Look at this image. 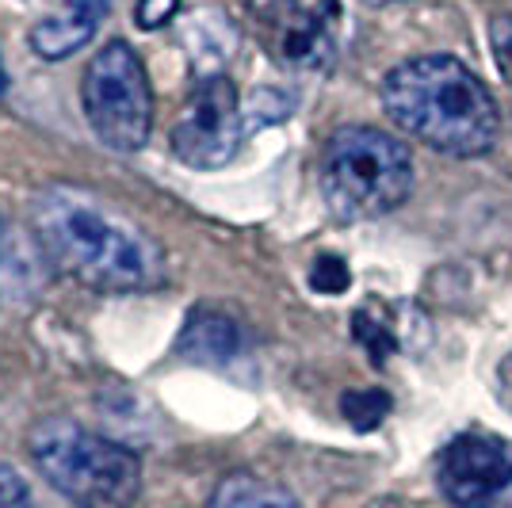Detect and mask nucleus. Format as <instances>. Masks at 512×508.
Instances as JSON below:
<instances>
[{
    "mask_svg": "<svg viewBox=\"0 0 512 508\" xmlns=\"http://www.w3.org/2000/svg\"><path fill=\"white\" fill-rule=\"evenodd\" d=\"M31 237L54 272L92 291L134 295L161 287L169 276L157 237L81 184H50L31 199Z\"/></svg>",
    "mask_w": 512,
    "mask_h": 508,
    "instance_id": "nucleus-1",
    "label": "nucleus"
},
{
    "mask_svg": "<svg viewBox=\"0 0 512 508\" xmlns=\"http://www.w3.org/2000/svg\"><path fill=\"white\" fill-rule=\"evenodd\" d=\"M383 107L402 134L459 161L490 153L501 134L490 88L455 54H421L394 65L383 81Z\"/></svg>",
    "mask_w": 512,
    "mask_h": 508,
    "instance_id": "nucleus-2",
    "label": "nucleus"
},
{
    "mask_svg": "<svg viewBox=\"0 0 512 508\" xmlns=\"http://www.w3.org/2000/svg\"><path fill=\"white\" fill-rule=\"evenodd\" d=\"M27 451L46 482L77 508H130L142 493L138 455L69 417L35 424Z\"/></svg>",
    "mask_w": 512,
    "mask_h": 508,
    "instance_id": "nucleus-3",
    "label": "nucleus"
},
{
    "mask_svg": "<svg viewBox=\"0 0 512 508\" xmlns=\"http://www.w3.org/2000/svg\"><path fill=\"white\" fill-rule=\"evenodd\" d=\"M413 153L379 127H341L321 149V195L341 222L398 211L413 191Z\"/></svg>",
    "mask_w": 512,
    "mask_h": 508,
    "instance_id": "nucleus-4",
    "label": "nucleus"
},
{
    "mask_svg": "<svg viewBox=\"0 0 512 508\" xmlns=\"http://www.w3.org/2000/svg\"><path fill=\"white\" fill-rule=\"evenodd\" d=\"M81 104L96 142L115 153L146 149L153 130V92L138 50L123 39L107 43L81 77Z\"/></svg>",
    "mask_w": 512,
    "mask_h": 508,
    "instance_id": "nucleus-5",
    "label": "nucleus"
},
{
    "mask_svg": "<svg viewBox=\"0 0 512 508\" xmlns=\"http://www.w3.org/2000/svg\"><path fill=\"white\" fill-rule=\"evenodd\" d=\"M245 138V111L226 73L199 77L172 123V153L188 169H222L234 161Z\"/></svg>",
    "mask_w": 512,
    "mask_h": 508,
    "instance_id": "nucleus-6",
    "label": "nucleus"
},
{
    "mask_svg": "<svg viewBox=\"0 0 512 508\" xmlns=\"http://www.w3.org/2000/svg\"><path fill=\"white\" fill-rule=\"evenodd\" d=\"M436 482L455 508H490L512 486V455L493 436L463 432L444 447Z\"/></svg>",
    "mask_w": 512,
    "mask_h": 508,
    "instance_id": "nucleus-7",
    "label": "nucleus"
},
{
    "mask_svg": "<svg viewBox=\"0 0 512 508\" xmlns=\"http://www.w3.org/2000/svg\"><path fill=\"white\" fill-rule=\"evenodd\" d=\"M245 4L279 65L299 73H321L333 65V27L321 12L302 8L299 0H245Z\"/></svg>",
    "mask_w": 512,
    "mask_h": 508,
    "instance_id": "nucleus-8",
    "label": "nucleus"
},
{
    "mask_svg": "<svg viewBox=\"0 0 512 508\" xmlns=\"http://www.w3.org/2000/svg\"><path fill=\"white\" fill-rule=\"evenodd\" d=\"M107 12L111 0H65L62 8H54L46 20L31 27V50L46 62H65L96 39Z\"/></svg>",
    "mask_w": 512,
    "mask_h": 508,
    "instance_id": "nucleus-9",
    "label": "nucleus"
},
{
    "mask_svg": "<svg viewBox=\"0 0 512 508\" xmlns=\"http://www.w3.org/2000/svg\"><path fill=\"white\" fill-rule=\"evenodd\" d=\"M237 352H241V325L214 306L192 310L176 340V356L199 367H226L234 363Z\"/></svg>",
    "mask_w": 512,
    "mask_h": 508,
    "instance_id": "nucleus-10",
    "label": "nucleus"
},
{
    "mask_svg": "<svg viewBox=\"0 0 512 508\" xmlns=\"http://www.w3.org/2000/svg\"><path fill=\"white\" fill-rule=\"evenodd\" d=\"M180 43L188 50V58H192L199 77H218L222 62H230V54L237 50V27L222 12L203 8L180 31Z\"/></svg>",
    "mask_w": 512,
    "mask_h": 508,
    "instance_id": "nucleus-11",
    "label": "nucleus"
},
{
    "mask_svg": "<svg viewBox=\"0 0 512 508\" xmlns=\"http://www.w3.org/2000/svg\"><path fill=\"white\" fill-rule=\"evenodd\" d=\"M207 508H302V505L287 486H279L272 478H260L253 470H237V474H226L218 482Z\"/></svg>",
    "mask_w": 512,
    "mask_h": 508,
    "instance_id": "nucleus-12",
    "label": "nucleus"
},
{
    "mask_svg": "<svg viewBox=\"0 0 512 508\" xmlns=\"http://www.w3.org/2000/svg\"><path fill=\"white\" fill-rule=\"evenodd\" d=\"M39 264L31 256V241H23L20 230L0 226V295L20 302L39 287Z\"/></svg>",
    "mask_w": 512,
    "mask_h": 508,
    "instance_id": "nucleus-13",
    "label": "nucleus"
},
{
    "mask_svg": "<svg viewBox=\"0 0 512 508\" xmlns=\"http://www.w3.org/2000/svg\"><path fill=\"white\" fill-rule=\"evenodd\" d=\"M352 337L360 340L367 360L375 363V367H386V360L398 352V333L375 310H356L352 314Z\"/></svg>",
    "mask_w": 512,
    "mask_h": 508,
    "instance_id": "nucleus-14",
    "label": "nucleus"
},
{
    "mask_svg": "<svg viewBox=\"0 0 512 508\" xmlns=\"http://www.w3.org/2000/svg\"><path fill=\"white\" fill-rule=\"evenodd\" d=\"M341 413L356 432H375L386 421V413H390V394L379 390V386H371V390H348L341 398Z\"/></svg>",
    "mask_w": 512,
    "mask_h": 508,
    "instance_id": "nucleus-15",
    "label": "nucleus"
},
{
    "mask_svg": "<svg viewBox=\"0 0 512 508\" xmlns=\"http://www.w3.org/2000/svg\"><path fill=\"white\" fill-rule=\"evenodd\" d=\"M291 96H283L279 88H256L253 100H249V111H245V127H268V123H283L291 115Z\"/></svg>",
    "mask_w": 512,
    "mask_h": 508,
    "instance_id": "nucleus-16",
    "label": "nucleus"
},
{
    "mask_svg": "<svg viewBox=\"0 0 512 508\" xmlns=\"http://www.w3.org/2000/svg\"><path fill=\"white\" fill-rule=\"evenodd\" d=\"M310 287L318 291V295H344L348 287H352V272H348V264H344L341 256L325 253L314 260V268H310Z\"/></svg>",
    "mask_w": 512,
    "mask_h": 508,
    "instance_id": "nucleus-17",
    "label": "nucleus"
},
{
    "mask_svg": "<svg viewBox=\"0 0 512 508\" xmlns=\"http://www.w3.org/2000/svg\"><path fill=\"white\" fill-rule=\"evenodd\" d=\"M490 39H493V54H497V65H501V77H505V81L512 85V16H493Z\"/></svg>",
    "mask_w": 512,
    "mask_h": 508,
    "instance_id": "nucleus-18",
    "label": "nucleus"
},
{
    "mask_svg": "<svg viewBox=\"0 0 512 508\" xmlns=\"http://www.w3.org/2000/svg\"><path fill=\"white\" fill-rule=\"evenodd\" d=\"M180 12V0H138V8H134V20L142 31H157V27H165Z\"/></svg>",
    "mask_w": 512,
    "mask_h": 508,
    "instance_id": "nucleus-19",
    "label": "nucleus"
},
{
    "mask_svg": "<svg viewBox=\"0 0 512 508\" xmlns=\"http://www.w3.org/2000/svg\"><path fill=\"white\" fill-rule=\"evenodd\" d=\"M0 508H35L31 505V489L12 466H0Z\"/></svg>",
    "mask_w": 512,
    "mask_h": 508,
    "instance_id": "nucleus-20",
    "label": "nucleus"
},
{
    "mask_svg": "<svg viewBox=\"0 0 512 508\" xmlns=\"http://www.w3.org/2000/svg\"><path fill=\"white\" fill-rule=\"evenodd\" d=\"M8 88V73H4V65H0V92Z\"/></svg>",
    "mask_w": 512,
    "mask_h": 508,
    "instance_id": "nucleus-21",
    "label": "nucleus"
},
{
    "mask_svg": "<svg viewBox=\"0 0 512 508\" xmlns=\"http://www.w3.org/2000/svg\"><path fill=\"white\" fill-rule=\"evenodd\" d=\"M367 4H398V0H367Z\"/></svg>",
    "mask_w": 512,
    "mask_h": 508,
    "instance_id": "nucleus-22",
    "label": "nucleus"
}]
</instances>
